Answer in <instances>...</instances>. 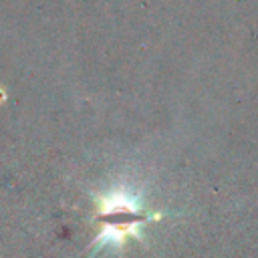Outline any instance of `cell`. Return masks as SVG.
<instances>
[]
</instances>
